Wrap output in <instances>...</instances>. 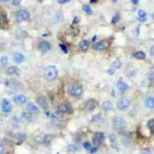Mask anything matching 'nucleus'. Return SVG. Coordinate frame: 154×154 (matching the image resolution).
<instances>
[{
    "label": "nucleus",
    "instance_id": "1",
    "mask_svg": "<svg viewBox=\"0 0 154 154\" xmlns=\"http://www.w3.org/2000/svg\"><path fill=\"white\" fill-rule=\"evenodd\" d=\"M58 76L57 70L55 69V66H48L47 68L45 69L44 70V77L45 78V79H47L49 81H53L56 79Z\"/></svg>",
    "mask_w": 154,
    "mask_h": 154
},
{
    "label": "nucleus",
    "instance_id": "54",
    "mask_svg": "<svg viewBox=\"0 0 154 154\" xmlns=\"http://www.w3.org/2000/svg\"><path fill=\"white\" fill-rule=\"evenodd\" d=\"M153 19H154V13H153Z\"/></svg>",
    "mask_w": 154,
    "mask_h": 154
},
{
    "label": "nucleus",
    "instance_id": "40",
    "mask_svg": "<svg viewBox=\"0 0 154 154\" xmlns=\"http://www.w3.org/2000/svg\"><path fill=\"white\" fill-rule=\"evenodd\" d=\"M60 48H61V50L63 51V52L64 53H68V52H69V50H68V49H67V47H66V45H63V44H60V45H59Z\"/></svg>",
    "mask_w": 154,
    "mask_h": 154
},
{
    "label": "nucleus",
    "instance_id": "18",
    "mask_svg": "<svg viewBox=\"0 0 154 154\" xmlns=\"http://www.w3.org/2000/svg\"><path fill=\"white\" fill-rule=\"evenodd\" d=\"M13 99H14V102L15 103H18V104H24L26 102V98L23 95H17V96H15Z\"/></svg>",
    "mask_w": 154,
    "mask_h": 154
},
{
    "label": "nucleus",
    "instance_id": "9",
    "mask_svg": "<svg viewBox=\"0 0 154 154\" xmlns=\"http://www.w3.org/2000/svg\"><path fill=\"white\" fill-rule=\"evenodd\" d=\"M8 25V19L5 13L2 10H0V27L5 28Z\"/></svg>",
    "mask_w": 154,
    "mask_h": 154
},
{
    "label": "nucleus",
    "instance_id": "25",
    "mask_svg": "<svg viewBox=\"0 0 154 154\" xmlns=\"http://www.w3.org/2000/svg\"><path fill=\"white\" fill-rule=\"evenodd\" d=\"M102 108L106 112H109V111L113 110V105L109 101H105L102 105Z\"/></svg>",
    "mask_w": 154,
    "mask_h": 154
},
{
    "label": "nucleus",
    "instance_id": "17",
    "mask_svg": "<svg viewBox=\"0 0 154 154\" xmlns=\"http://www.w3.org/2000/svg\"><path fill=\"white\" fill-rule=\"evenodd\" d=\"M27 110L29 111V113H39V108L35 106V104H33L32 103H29L27 104Z\"/></svg>",
    "mask_w": 154,
    "mask_h": 154
},
{
    "label": "nucleus",
    "instance_id": "36",
    "mask_svg": "<svg viewBox=\"0 0 154 154\" xmlns=\"http://www.w3.org/2000/svg\"><path fill=\"white\" fill-rule=\"evenodd\" d=\"M0 62H1L2 65H7V63H8L9 59H8L7 56H5V55H3V56L1 57V60H0Z\"/></svg>",
    "mask_w": 154,
    "mask_h": 154
},
{
    "label": "nucleus",
    "instance_id": "46",
    "mask_svg": "<svg viewBox=\"0 0 154 154\" xmlns=\"http://www.w3.org/2000/svg\"><path fill=\"white\" fill-rule=\"evenodd\" d=\"M5 151V149H4V146H3L2 144H0V154H3Z\"/></svg>",
    "mask_w": 154,
    "mask_h": 154
},
{
    "label": "nucleus",
    "instance_id": "39",
    "mask_svg": "<svg viewBox=\"0 0 154 154\" xmlns=\"http://www.w3.org/2000/svg\"><path fill=\"white\" fill-rule=\"evenodd\" d=\"M83 147H84V148L86 149V150H90V149L92 148L91 144H90L89 142H85V143H83Z\"/></svg>",
    "mask_w": 154,
    "mask_h": 154
},
{
    "label": "nucleus",
    "instance_id": "8",
    "mask_svg": "<svg viewBox=\"0 0 154 154\" xmlns=\"http://www.w3.org/2000/svg\"><path fill=\"white\" fill-rule=\"evenodd\" d=\"M121 65H122V63H121L119 60H116L115 62H113V63H112V65H111L110 69H109V70H107V73L109 75H113L114 73H115L116 70H117V69H119L121 67Z\"/></svg>",
    "mask_w": 154,
    "mask_h": 154
},
{
    "label": "nucleus",
    "instance_id": "4",
    "mask_svg": "<svg viewBox=\"0 0 154 154\" xmlns=\"http://www.w3.org/2000/svg\"><path fill=\"white\" fill-rule=\"evenodd\" d=\"M129 105H130V100L129 99H127V98H121V99L118 100L116 106L119 110L123 111V110H126L129 106Z\"/></svg>",
    "mask_w": 154,
    "mask_h": 154
},
{
    "label": "nucleus",
    "instance_id": "33",
    "mask_svg": "<svg viewBox=\"0 0 154 154\" xmlns=\"http://www.w3.org/2000/svg\"><path fill=\"white\" fill-rule=\"evenodd\" d=\"M102 116H101V114L100 113H98L96 114V115H95L93 117V119H92V120H93V122H95V123H99L100 122L101 120H102Z\"/></svg>",
    "mask_w": 154,
    "mask_h": 154
},
{
    "label": "nucleus",
    "instance_id": "52",
    "mask_svg": "<svg viewBox=\"0 0 154 154\" xmlns=\"http://www.w3.org/2000/svg\"><path fill=\"white\" fill-rule=\"evenodd\" d=\"M1 2H8V1H9V0H0Z\"/></svg>",
    "mask_w": 154,
    "mask_h": 154
},
{
    "label": "nucleus",
    "instance_id": "30",
    "mask_svg": "<svg viewBox=\"0 0 154 154\" xmlns=\"http://www.w3.org/2000/svg\"><path fill=\"white\" fill-rule=\"evenodd\" d=\"M134 57L136 58L137 60H144L146 58V55L142 51H138V52H136L135 53L133 54Z\"/></svg>",
    "mask_w": 154,
    "mask_h": 154
},
{
    "label": "nucleus",
    "instance_id": "19",
    "mask_svg": "<svg viewBox=\"0 0 154 154\" xmlns=\"http://www.w3.org/2000/svg\"><path fill=\"white\" fill-rule=\"evenodd\" d=\"M68 151L72 153H76L79 152L80 150V146L76 144H70V145L68 146Z\"/></svg>",
    "mask_w": 154,
    "mask_h": 154
},
{
    "label": "nucleus",
    "instance_id": "38",
    "mask_svg": "<svg viewBox=\"0 0 154 154\" xmlns=\"http://www.w3.org/2000/svg\"><path fill=\"white\" fill-rule=\"evenodd\" d=\"M109 140H110V141L112 142V143H114V142L116 141L117 137H116V136L114 133H111L110 135L109 136Z\"/></svg>",
    "mask_w": 154,
    "mask_h": 154
},
{
    "label": "nucleus",
    "instance_id": "48",
    "mask_svg": "<svg viewBox=\"0 0 154 154\" xmlns=\"http://www.w3.org/2000/svg\"><path fill=\"white\" fill-rule=\"evenodd\" d=\"M150 53H151V55H153V56H154V45L151 48V50H150Z\"/></svg>",
    "mask_w": 154,
    "mask_h": 154
},
{
    "label": "nucleus",
    "instance_id": "7",
    "mask_svg": "<svg viewBox=\"0 0 154 154\" xmlns=\"http://www.w3.org/2000/svg\"><path fill=\"white\" fill-rule=\"evenodd\" d=\"M52 123L55 126H61L62 123L63 122V116L59 113H55L52 115L51 116Z\"/></svg>",
    "mask_w": 154,
    "mask_h": 154
},
{
    "label": "nucleus",
    "instance_id": "10",
    "mask_svg": "<svg viewBox=\"0 0 154 154\" xmlns=\"http://www.w3.org/2000/svg\"><path fill=\"white\" fill-rule=\"evenodd\" d=\"M51 48V45L47 41H42L39 45V49L42 52H46Z\"/></svg>",
    "mask_w": 154,
    "mask_h": 154
},
{
    "label": "nucleus",
    "instance_id": "51",
    "mask_svg": "<svg viewBox=\"0 0 154 154\" xmlns=\"http://www.w3.org/2000/svg\"><path fill=\"white\" fill-rule=\"evenodd\" d=\"M112 94H113V96L115 97V94H116V93H115V92H114V89H112Z\"/></svg>",
    "mask_w": 154,
    "mask_h": 154
},
{
    "label": "nucleus",
    "instance_id": "27",
    "mask_svg": "<svg viewBox=\"0 0 154 154\" xmlns=\"http://www.w3.org/2000/svg\"><path fill=\"white\" fill-rule=\"evenodd\" d=\"M52 139H53V136L49 134V135H46L43 137V141H42V143H43L44 145L48 146V145H50V143L52 142Z\"/></svg>",
    "mask_w": 154,
    "mask_h": 154
},
{
    "label": "nucleus",
    "instance_id": "43",
    "mask_svg": "<svg viewBox=\"0 0 154 154\" xmlns=\"http://www.w3.org/2000/svg\"><path fill=\"white\" fill-rule=\"evenodd\" d=\"M22 2V0H13V5H19Z\"/></svg>",
    "mask_w": 154,
    "mask_h": 154
},
{
    "label": "nucleus",
    "instance_id": "50",
    "mask_svg": "<svg viewBox=\"0 0 154 154\" xmlns=\"http://www.w3.org/2000/svg\"><path fill=\"white\" fill-rule=\"evenodd\" d=\"M96 35H94V36L93 37V39H92V41L95 42V41H96Z\"/></svg>",
    "mask_w": 154,
    "mask_h": 154
},
{
    "label": "nucleus",
    "instance_id": "28",
    "mask_svg": "<svg viewBox=\"0 0 154 154\" xmlns=\"http://www.w3.org/2000/svg\"><path fill=\"white\" fill-rule=\"evenodd\" d=\"M12 124L15 128H19L22 126V121L17 116H14L12 118Z\"/></svg>",
    "mask_w": 154,
    "mask_h": 154
},
{
    "label": "nucleus",
    "instance_id": "12",
    "mask_svg": "<svg viewBox=\"0 0 154 154\" xmlns=\"http://www.w3.org/2000/svg\"><path fill=\"white\" fill-rule=\"evenodd\" d=\"M96 106V103L94 99H89L85 104V109L86 111H93Z\"/></svg>",
    "mask_w": 154,
    "mask_h": 154
},
{
    "label": "nucleus",
    "instance_id": "41",
    "mask_svg": "<svg viewBox=\"0 0 154 154\" xmlns=\"http://www.w3.org/2000/svg\"><path fill=\"white\" fill-rule=\"evenodd\" d=\"M148 79H149V81L154 82V72H152V73H150L149 74Z\"/></svg>",
    "mask_w": 154,
    "mask_h": 154
},
{
    "label": "nucleus",
    "instance_id": "6",
    "mask_svg": "<svg viewBox=\"0 0 154 154\" xmlns=\"http://www.w3.org/2000/svg\"><path fill=\"white\" fill-rule=\"evenodd\" d=\"M113 124L116 129H123L126 127V123L123 118L120 117H114L113 118Z\"/></svg>",
    "mask_w": 154,
    "mask_h": 154
},
{
    "label": "nucleus",
    "instance_id": "26",
    "mask_svg": "<svg viewBox=\"0 0 154 154\" xmlns=\"http://www.w3.org/2000/svg\"><path fill=\"white\" fill-rule=\"evenodd\" d=\"M93 49L96 51H103L106 49V45L102 42H96L93 45Z\"/></svg>",
    "mask_w": 154,
    "mask_h": 154
},
{
    "label": "nucleus",
    "instance_id": "15",
    "mask_svg": "<svg viewBox=\"0 0 154 154\" xmlns=\"http://www.w3.org/2000/svg\"><path fill=\"white\" fill-rule=\"evenodd\" d=\"M90 42L89 40L87 39H84V40H82L80 42L79 45V48L80 49V50H82L83 52H86L88 49H89Z\"/></svg>",
    "mask_w": 154,
    "mask_h": 154
},
{
    "label": "nucleus",
    "instance_id": "2",
    "mask_svg": "<svg viewBox=\"0 0 154 154\" xmlns=\"http://www.w3.org/2000/svg\"><path fill=\"white\" fill-rule=\"evenodd\" d=\"M68 92L70 96H73L74 97H79L83 94V88L79 85L73 84L69 86Z\"/></svg>",
    "mask_w": 154,
    "mask_h": 154
},
{
    "label": "nucleus",
    "instance_id": "29",
    "mask_svg": "<svg viewBox=\"0 0 154 154\" xmlns=\"http://www.w3.org/2000/svg\"><path fill=\"white\" fill-rule=\"evenodd\" d=\"M22 117L26 121H32V115L31 113L29 112H23L22 113Z\"/></svg>",
    "mask_w": 154,
    "mask_h": 154
},
{
    "label": "nucleus",
    "instance_id": "31",
    "mask_svg": "<svg viewBox=\"0 0 154 154\" xmlns=\"http://www.w3.org/2000/svg\"><path fill=\"white\" fill-rule=\"evenodd\" d=\"M15 137V139H17L19 140V141H20V142H23L26 139V136H25V133H16L15 135L14 136Z\"/></svg>",
    "mask_w": 154,
    "mask_h": 154
},
{
    "label": "nucleus",
    "instance_id": "20",
    "mask_svg": "<svg viewBox=\"0 0 154 154\" xmlns=\"http://www.w3.org/2000/svg\"><path fill=\"white\" fill-rule=\"evenodd\" d=\"M145 106L149 109H154V98L149 97L145 100Z\"/></svg>",
    "mask_w": 154,
    "mask_h": 154
},
{
    "label": "nucleus",
    "instance_id": "49",
    "mask_svg": "<svg viewBox=\"0 0 154 154\" xmlns=\"http://www.w3.org/2000/svg\"><path fill=\"white\" fill-rule=\"evenodd\" d=\"M98 1H99V0H89V2H90V3H96Z\"/></svg>",
    "mask_w": 154,
    "mask_h": 154
},
{
    "label": "nucleus",
    "instance_id": "42",
    "mask_svg": "<svg viewBox=\"0 0 154 154\" xmlns=\"http://www.w3.org/2000/svg\"><path fill=\"white\" fill-rule=\"evenodd\" d=\"M97 150H98V147H96V146L92 147V148L90 149V153H95L97 152Z\"/></svg>",
    "mask_w": 154,
    "mask_h": 154
},
{
    "label": "nucleus",
    "instance_id": "21",
    "mask_svg": "<svg viewBox=\"0 0 154 154\" xmlns=\"http://www.w3.org/2000/svg\"><path fill=\"white\" fill-rule=\"evenodd\" d=\"M117 88L121 92H125L128 89L129 86L126 83H124L123 81H119V82H118V83H117Z\"/></svg>",
    "mask_w": 154,
    "mask_h": 154
},
{
    "label": "nucleus",
    "instance_id": "13",
    "mask_svg": "<svg viewBox=\"0 0 154 154\" xmlns=\"http://www.w3.org/2000/svg\"><path fill=\"white\" fill-rule=\"evenodd\" d=\"M37 103L39 105V106L44 109H45L48 107V102H47L46 98H45V96H40L39 97H38L37 98Z\"/></svg>",
    "mask_w": 154,
    "mask_h": 154
},
{
    "label": "nucleus",
    "instance_id": "22",
    "mask_svg": "<svg viewBox=\"0 0 154 154\" xmlns=\"http://www.w3.org/2000/svg\"><path fill=\"white\" fill-rule=\"evenodd\" d=\"M7 73L9 75H16V74H19L20 73V70L16 67V66H10L8 68L7 70Z\"/></svg>",
    "mask_w": 154,
    "mask_h": 154
},
{
    "label": "nucleus",
    "instance_id": "37",
    "mask_svg": "<svg viewBox=\"0 0 154 154\" xmlns=\"http://www.w3.org/2000/svg\"><path fill=\"white\" fill-rule=\"evenodd\" d=\"M34 140H35V142L38 143V144H40L42 143V141H43V137H42V136H36L34 138Z\"/></svg>",
    "mask_w": 154,
    "mask_h": 154
},
{
    "label": "nucleus",
    "instance_id": "23",
    "mask_svg": "<svg viewBox=\"0 0 154 154\" xmlns=\"http://www.w3.org/2000/svg\"><path fill=\"white\" fill-rule=\"evenodd\" d=\"M5 85L10 88H15L19 85V82L15 79H7L5 80Z\"/></svg>",
    "mask_w": 154,
    "mask_h": 154
},
{
    "label": "nucleus",
    "instance_id": "53",
    "mask_svg": "<svg viewBox=\"0 0 154 154\" xmlns=\"http://www.w3.org/2000/svg\"><path fill=\"white\" fill-rule=\"evenodd\" d=\"M118 1V0H112V2H116Z\"/></svg>",
    "mask_w": 154,
    "mask_h": 154
},
{
    "label": "nucleus",
    "instance_id": "32",
    "mask_svg": "<svg viewBox=\"0 0 154 154\" xmlns=\"http://www.w3.org/2000/svg\"><path fill=\"white\" fill-rule=\"evenodd\" d=\"M147 126H148L150 132H151L152 133H154V119L149 120L148 123H147Z\"/></svg>",
    "mask_w": 154,
    "mask_h": 154
},
{
    "label": "nucleus",
    "instance_id": "45",
    "mask_svg": "<svg viewBox=\"0 0 154 154\" xmlns=\"http://www.w3.org/2000/svg\"><path fill=\"white\" fill-rule=\"evenodd\" d=\"M79 22V19L78 17H75V18L73 19V24H78Z\"/></svg>",
    "mask_w": 154,
    "mask_h": 154
},
{
    "label": "nucleus",
    "instance_id": "3",
    "mask_svg": "<svg viewBox=\"0 0 154 154\" xmlns=\"http://www.w3.org/2000/svg\"><path fill=\"white\" fill-rule=\"evenodd\" d=\"M29 12L25 9H19L15 13V19L19 22L27 21L29 19Z\"/></svg>",
    "mask_w": 154,
    "mask_h": 154
},
{
    "label": "nucleus",
    "instance_id": "44",
    "mask_svg": "<svg viewBox=\"0 0 154 154\" xmlns=\"http://www.w3.org/2000/svg\"><path fill=\"white\" fill-rule=\"evenodd\" d=\"M70 1V0H57V2L60 3V4H65V3H67Z\"/></svg>",
    "mask_w": 154,
    "mask_h": 154
},
{
    "label": "nucleus",
    "instance_id": "16",
    "mask_svg": "<svg viewBox=\"0 0 154 154\" xmlns=\"http://www.w3.org/2000/svg\"><path fill=\"white\" fill-rule=\"evenodd\" d=\"M58 112L60 113H68L70 112V107L66 104H60L58 106Z\"/></svg>",
    "mask_w": 154,
    "mask_h": 154
},
{
    "label": "nucleus",
    "instance_id": "24",
    "mask_svg": "<svg viewBox=\"0 0 154 154\" xmlns=\"http://www.w3.org/2000/svg\"><path fill=\"white\" fill-rule=\"evenodd\" d=\"M138 19L139 22H145L147 20V15L146 13L143 10H139L138 12Z\"/></svg>",
    "mask_w": 154,
    "mask_h": 154
},
{
    "label": "nucleus",
    "instance_id": "47",
    "mask_svg": "<svg viewBox=\"0 0 154 154\" xmlns=\"http://www.w3.org/2000/svg\"><path fill=\"white\" fill-rule=\"evenodd\" d=\"M131 2H132L134 5H137L139 3V0H130Z\"/></svg>",
    "mask_w": 154,
    "mask_h": 154
},
{
    "label": "nucleus",
    "instance_id": "34",
    "mask_svg": "<svg viewBox=\"0 0 154 154\" xmlns=\"http://www.w3.org/2000/svg\"><path fill=\"white\" fill-rule=\"evenodd\" d=\"M83 10L84 12H86L87 14H93V10H92V9L90 8V6L89 5H84L83 6Z\"/></svg>",
    "mask_w": 154,
    "mask_h": 154
},
{
    "label": "nucleus",
    "instance_id": "14",
    "mask_svg": "<svg viewBox=\"0 0 154 154\" xmlns=\"http://www.w3.org/2000/svg\"><path fill=\"white\" fill-rule=\"evenodd\" d=\"M12 59L13 61L16 63H21L25 61V56L22 54L19 53V52H15V53L13 54Z\"/></svg>",
    "mask_w": 154,
    "mask_h": 154
},
{
    "label": "nucleus",
    "instance_id": "11",
    "mask_svg": "<svg viewBox=\"0 0 154 154\" xmlns=\"http://www.w3.org/2000/svg\"><path fill=\"white\" fill-rule=\"evenodd\" d=\"M2 108L4 113H9L12 110V105L6 99H3L2 101Z\"/></svg>",
    "mask_w": 154,
    "mask_h": 154
},
{
    "label": "nucleus",
    "instance_id": "5",
    "mask_svg": "<svg viewBox=\"0 0 154 154\" xmlns=\"http://www.w3.org/2000/svg\"><path fill=\"white\" fill-rule=\"evenodd\" d=\"M105 135L102 132H97L93 136V143L94 145H100L102 144L105 140Z\"/></svg>",
    "mask_w": 154,
    "mask_h": 154
},
{
    "label": "nucleus",
    "instance_id": "35",
    "mask_svg": "<svg viewBox=\"0 0 154 154\" xmlns=\"http://www.w3.org/2000/svg\"><path fill=\"white\" fill-rule=\"evenodd\" d=\"M119 19H120V15H119V13H116V14L113 15V17L112 19V23H113V24L117 23V22L119 21Z\"/></svg>",
    "mask_w": 154,
    "mask_h": 154
}]
</instances>
